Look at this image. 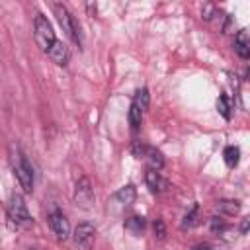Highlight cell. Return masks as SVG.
<instances>
[{"label":"cell","mask_w":250,"mask_h":250,"mask_svg":"<svg viewBox=\"0 0 250 250\" xmlns=\"http://www.w3.org/2000/svg\"><path fill=\"white\" fill-rule=\"evenodd\" d=\"M8 160H10V166L14 170L16 180L20 182V188L25 193H31L33 191V166L27 160V156L21 152L20 145H16V143L10 145V148H8Z\"/></svg>","instance_id":"obj_1"},{"label":"cell","mask_w":250,"mask_h":250,"mask_svg":"<svg viewBox=\"0 0 250 250\" xmlns=\"http://www.w3.org/2000/svg\"><path fill=\"white\" fill-rule=\"evenodd\" d=\"M6 213H8V219L10 223L16 227V229H29L33 225V217L27 209V203L23 199L21 193L14 191L6 203Z\"/></svg>","instance_id":"obj_2"},{"label":"cell","mask_w":250,"mask_h":250,"mask_svg":"<svg viewBox=\"0 0 250 250\" xmlns=\"http://www.w3.org/2000/svg\"><path fill=\"white\" fill-rule=\"evenodd\" d=\"M33 37H35L37 47H39L43 53H49V49H51L53 43L57 41L53 23H51V21L47 20V16H43L41 12H37V14H35V20H33Z\"/></svg>","instance_id":"obj_3"},{"label":"cell","mask_w":250,"mask_h":250,"mask_svg":"<svg viewBox=\"0 0 250 250\" xmlns=\"http://www.w3.org/2000/svg\"><path fill=\"white\" fill-rule=\"evenodd\" d=\"M53 12L57 16V21L59 25L62 27V31L80 47L82 45V35H80V25L76 21V18L70 14V10L64 6V4H53Z\"/></svg>","instance_id":"obj_4"},{"label":"cell","mask_w":250,"mask_h":250,"mask_svg":"<svg viewBox=\"0 0 250 250\" xmlns=\"http://www.w3.org/2000/svg\"><path fill=\"white\" fill-rule=\"evenodd\" d=\"M148 102H150V94H148V88H141L137 90V94L133 96L131 100V105H129V125L133 131H137L143 123V117H145V111L148 109Z\"/></svg>","instance_id":"obj_5"},{"label":"cell","mask_w":250,"mask_h":250,"mask_svg":"<svg viewBox=\"0 0 250 250\" xmlns=\"http://www.w3.org/2000/svg\"><path fill=\"white\" fill-rule=\"evenodd\" d=\"M131 152H133V156L146 160V164H148L150 170H160V168L164 166L162 152L156 150L154 146H148V145L141 143V141H135V143L131 145Z\"/></svg>","instance_id":"obj_6"},{"label":"cell","mask_w":250,"mask_h":250,"mask_svg":"<svg viewBox=\"0 0 250 250\" xmlns=\"http://www.w3.org/2000/svg\"><path fill=\"white\" fill-rule=\"evenodd\" d=\"M47 223L51 227V230L55 232V236L59 240H68L70 238V225H68V219L66 215L59 209V207H51L49 213H47Z\"/></svg>","instance_id":"obj_7"},{"label":"cell","mask_w":250,"mask_h":250,"mask_svg":"<svg viewBox=\"0 0 250 250\" xmlns=\"http://www.w3.org/2000/svg\"><path fill=\"white\" fill-rule=\"evenodd\" d=\"M94 186H92V180L88 176H82L78 178L76 186H74V203L82 209H92L94 205Z\"/></svg>","instance_id":"obj_8"},{"label":"cell","mask_w":250,"mask_h":250,"mask_svg":"<svg viewBox=\"0 0 250 250\" xmlns=\"http://www.w3.org/2000/svg\"><path fill=\"white\" fill-rule=\"evenodd\" d=\"M72 238H74V244L78 250H92L94 240H96V227L92 223L84 221L74 229Z\"/></svg>","instance_id":"obj_9"},{"label":"cell","mask_w":250,"mask_h":250,"mask_svg":"<svg viewBox=\"0 0 250 250\" xmlns=\"http://www.w3.org/2000/svg\"><path fill=\"white\" fill-rule=\"evenodd\" d=\"M137 199V188L133 184H127L123 188H119L111 197H109V205L113 207V211H121V209H127L135 203Z\"/></svg>","instance_id":"obj_10"},{"label":"cell","mask_w":250,"mask_h":250,"mask_svg":"<svg viewBox=\"0 0 250 250\" xmlns=\"http://www.w3.org/2000/svg\"><path fill=\"white\" fill-rule=\"evenodd\" d=\"M47 57H49L55 64H59V66H66L68 61H70V51H68L66 43H62L61 39H57V41L53 43V47L49 49Z\"/></svg>","instance_id":"obj_11"},{"label":"cell","mask_w":250,"mask_h":250,"mask_svg":"<svg viewBox=\"0 0 250 250\" xmlns=\"http://www.w3.org/2000/svg\"><path fill=\"white\" fill-rule=\"evenodd\" d=\"M145 182H146V186L152 193H162V191L168 189V180L160 174V170H150L148 168L146 174H145Z\"/></svg>","instance_id":"obj_12"},{"label":"cell","mask_w":250,"mask_h":250,"mask_svg":"<svg viewBox=\"0 0 250 250\" xmlns=\"http://www.w3.org/2000/svg\"><path fill=\"white\" fill-rule=\"evenodd\" d=\"M234 53L242 61H248V57H250V41H248V35L244 29H240L234 37Z\"/></svg>","instance_id":"obj_13"},{"label":"cell","mask_w":250,"mask_h":250,"mask_svg":"<svg viewBox=\"0 0 250 250\" xmlns=\"http://www.w3.org/2000/svg\"><path fill=\"white\" fill-rule=\"evenodd\" d=\"M123 227H125V230L131 232L133 236H139V234H143V230H145V227H146V221H145V217H141V215H131V217L125 219Z\"/></svg>","instance_id":"obj_14"},{"label":"cell","mask_w":250,"mask_h":250,"mask_svg":"<svg viewBox=\"0 0 250 250\" xmlns=\"http://www.w3.org/2000/svg\"><path fill=\"white\" fill-rule=\"evenodd\" d=\"M223 158H225V164H227L229 168H234V166L240 162V148H238L236 145H229V146H225V150H223Z\"/></svg>","instance_id":"obj_15"},{"label":"cell","mask_w":250,"mask_h":250,"mask_svg":"<svg viewBox=\"0 0 250 250\" xmlns=\"http://www.w3.org/2000/svg\"><path fill=\"white\" fill-rule=\"evenodd\" d=\"M217 209L225 215H236L240 211V201L238 199H221L217 203Z\"/></svg>","instance_id":"obj_16"},{"label":"cell","mask_w":250,"mask_h":250,"mask_svg":"<svg viewBox=\"0 0 250 250\" xmlns=\"http://www.w3.org/2000/svg\"><path fill=\"white\" fill-rule=\"evenodd\" d=\"M217 111L225 117V119H230V104H229V98L225 94H221L217 98Z\"/></svg>","instance_id":"obj_17"},{"label":"cell","mask_w":250,"mask_h":250,"mask_svg":"<svg viewBox=\"0 0 250 250\" xmlns=\"http://www.w3.org/2000/svg\"><path fill=\"white\" fill-rule=\"evenodd\" d=\"M197 215H199V205H193L191 211L186 213L182 227H184V229H191V227H195V225H197Z\"/></svg>","instance_id":"obj_18"},{"label":"cell","mask_w":250,"mask_h":250,"mask_svg":"<svg viewBox=\"0 0 250 250\" xmlns=\"http://www.w3.org/2000/svg\"><path fill=\"white\" fill-rule=\"evenodd\" d=\"M213 16H217V8H215L213 4H205V6L201 8V18H203L205 21H211Z\"/></svg>","instance_id":"obj_19"},{"label":"cell","mask_w":250,"mask_h":250,"mask_svg":"<svg viewBox=\"0 0 250 250\" xmlns=\"http://www.w3.org/2000/svg\"><path fill=\"white\" fill-rule=\"evenodd\" d=\"M154 236L160 238V240L166 236V227H164V221L162 219H156L154 221Z\"/></svg>","instance_id":"obj_20"},{"label":"cell","mask_w":250,"mask_h":250,"mask_svg":"<svg viewBox=\"0 0 250 250\" xmlns=\"http://www.w3.org/2000/svg\"><path fill=\"white\" fill-rule=\"evenodd\" d=\"M248 225H250V219H248V217H244V219L240 221V229H238V230H240V234H246V232H248Z\"/></svg>","instance_id":"obj_21"},{"label":"cell","mask_w":250,"mask_h":250,"mask_svg":"<svg viewBox=\"0 0 250 250\" xmlns=\"http://www.w3.org/2000/svg\"><path fill=\"white\" fill-rule=\"evenodd\" d=\"M193 250H211L209 244H201V246H193Z\"/></svg>","instance_id":"obj_22"},{"label":"cell","mask_w":250,"mask_h":250,"mask_svg":"<svg viewBox=\"0 0 250 250\" xmlns=\"http://www.w3.org/2000/svg\"><path fill=\"white\" fill-rule=\"evenodd\" d=\"M29 250H41V248H35V246H33V248H29Z\"/></svg>","instance_id":"obj_23"}]
</instances>
